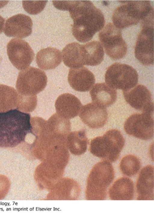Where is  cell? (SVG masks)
Instances as JSON below:
<instances>
[{"label": "cell", "mask_w": 154, "mask_h": 213, "mask_svg": "<svg viewBox=\"0 0 154 213\" xmlns=\"http://www.w3.org/2000/svg\"><path fill=\"white\" fill-rule=\"evenodd\" d=\"M61 9L69 11L73 21L72 35L80 42L90 40L104 26L103 13L90 1H63Z\"/></svg>", "instance_id": "cell-1"}, {"label": "cell", "mask_w": 154, "mask_h": 213, "mask_svg": "<svg viewBox=\"0 0 154 213\" xmlns=\"http://www.w3.org/2000/svg\"><path fill=\"white\" fill-rule=\"evenodd\" d=\"M30 115L17 109L0 112V147L13 148L31 133Z\"/></svg>", "instance_id": "cell-2"}, {"label": "cell", "mask_w": 154, "mask_h": 213, "mask_svg": "<svg viewBox=\"0 0 154 213\" xmlns=\"http://www.w3.org/2000/svg\"><path fill=\"white\" fill-rule=\"evenodd\" d=\"M123 3L114 11L112 16L114 25L123 29L137 25L153 23V8L149 1H121Z\"/></svg>", "instance_id": "cell-3"}, {"label": "cell", "mask_w": 154, "mask_h": 213, "mask_svg": "<svg viewBox=\"0 0 154 213\" xmlns=\"http://www.w3.org/2000/svg\"><path fill=\"white\" fill-rule=\"evenodd\" d=\"M125 144V139L117 129L107 131L103 136L91 140L90 151L95 156L109 162L116 161Z\"/></svg>", "instance_id": "cell-4"}, {"label": "cell", "mask_w": 154, "mask_h": 213, "mask_svg": "<svg viewBox=\"0 0 154 213\" xmlns=\"http://www.w3.org/2000/svg\"><path fill=\"white\" fill-rule=\"evenodd\" d=\"M114 177V170L110 162L104 160L96 163L88 179L87 196L88 199H105L108 189Z\"/></svg>", "instance_id": "cell-5"}, {"label": "cell", "mask_w": 154, "mask_h": 213, "mask_svg": "<svg viewBox=\"0 0 154 213\" xmlns=\"http://www.w3.org/2000/svg\"><path fill=\"white\" fill-rule=\"evenodd\" d=\"M138 75L135 69L125 64L115 63L107 69L105 75L106 84L114 89L128 90L137 84Z\"/></svg>", "instance_id": "cell-6"}, {"label": "cell", "mask_w": 154, "mask_h": 213, "mask_svg": "<svg viewBox=\"0 0 154 213\" xmlns=\"http://www.w3.org/2000/svg\"><path fill=\"white\" fill-rule=\"evenodd\" d=\"M47 82V77L44 71L30 66L19 73L16 87L20 94L36 95L44 89Z\"/></svg>", "instance_id": "cell-7"}, {"label": "cell", "mask_w": 154, "mask_h": 213, "mask_svg": "<svg viewBox=\"0 0 154 213\" xmlns=\"http://www.w3.org/2000/svg\"><path fill=\"white\" fill-rule=\"evenodd\" d=\"M99 37L106 54L114 60L122 58L126 55L127 45L122 36L120 29L109 23L100 32Z\"/></svg>", "instance_id": "cell-8"}, {"label": "cell", "mask_w": 154, "mask_h": 213, "mask_svg": "<svg viewBox=\"0 0 154 213\" xmlns=\"http://www.w3.org/2000/svg\"><path fill=\"white\" fill-rule=\"evenodd\" d=\"M124 129L129 135L143 140L151 139L154 135L153 111L132 114L125 121Z\"/></svg>", "instance_id": "cell-9"}, {"label": "cell", "mask_w": 154, "mask_h": 213, "mask_svg": "<svg viewBox=\"0 0 154 213\" xmlns=\"http://www.w3.org/2000/svg\"><path fill=\"white\" fill-rule=\"evenodd\" d=\"M7 53L9 59L17 69L21 71L28 68L33 61L34 51L25 40L17 38L11 39L8 43Z\"/></svg>", "instance_id": "cell-10"}, {"label": "cell", "mask_w": 154, "mask_h": 213, "mask_svg": "<svg viewBox=\"0 0 154 213\" xmlns=\"http://www.w3.org/2000/svg\"><path fill=\"white\" fill-rule=\"evenodd\" d=\"M154 30L153 26L142 27L135 46V57L142 64H153Z\"/></svg>", "instance_id": "cell-11"}, {"label": "cell", "mask_w": 154, "mask_h": 213, "mask_svg": "<svg viewBox=\"0 0 154 213\" xmlns=\"http://www.w3.org/2000/svg\"><path fill=\"white\" fill-rule=\"evenodd\" d=\"M126 102L132 108L142 112L154 111L151 94L145 86L138 84L126 91H123Z\"/></svg>", "instance_id": "cell-12"}, {"label": "cell", "mask_w": 154, "mask_h": 213, "mask_svg": "<svg viewBox=\"0 0 154 213\" xmlns=\"http://www.w3.org/2000/svg\"><path fill=\"white\" fill-rule=\"evenodd\" d=\"M79 114L81 120L89 127L93 129L103 126L108 118L106 107L94 102L82 106Z\"/></svg>", "instance_id": "cell-13"}, {"label": "cell", "mask_w": 154, "mask_h": 213, "mask_svg": "<svg viewBox=\"0 0 154 213\" xmlns=\"http://www.w3.org/2000/svg\"><path fill=\"white\" fill-rule=\"evenodd\" d=\"M32 22L31 18L25 14H20L14 15L6 20L4 32L9 37L23 38L32 33Z\"/></svg>", "instance_id": "cell-14"}, {"label": "cell", "mask_w": 154, "mask_h": 213, "mask_svg": "<svg viewBox=\"0 0 154 213\" xmlns=\"http://www.w3.org/2000/svg\"><path fill=\"white\" fill-rule=\"evenodd\" d=\"M68 80L71 87L76 91H89L95 83L93 74L87 68L82 66L69 70Z\"/></svg>", "instance_id": "cell-15"}, {"label": "cell", "mask_w": 154, "mask_h": 213, "mask_svg": "<svg viewBox=\"0 0 154 213\" xmlns=\"http://www.w3.org/2000/svg\"><path fill=\"white\" fill-rule=\"evenodd\" d=\"M55 106L57 114L59 116L69 120L78 116L82 105L75 96L65 93L57 97Z\"/></svg>", "instance_id": "cell-16"}, {"label": "cell", "mask_w": 154, "mask_h": 213, "mask_svg": "<svg viewBox=\"0 0 154 213\" xmlns=\"http://www.w3.org/2000/svg\"><path fill=\"white\" fill-rule=\"evenodd\" d=\"M137 200H152L154 199V168L151 165L141 170L136 184Z\"/></svg>", "instance_id": "cell-17"}, {"label": "cell", "mask_w": 154, "mask_h": 213, "mask_svg": "<svg viewBox=\"0 0 154 213\" xmlns=\"http://www.w3.org/2000/svg\"><path fill=\"white\" fill-rule=\"evenodd\" d=\"M62 55L64 64L69 68H77L85 65L83 45L76 42L70 43L63 49Z\"/></svg>", "instance_id": "cell-18"}, {"label": "cell", "mask_w": 154, "mask_h": 213, "mask_svg": "<svg viewBox=\"0 0 154 213\" xmlns=\"http://www.w3.org/2000/svg\"><path fill=\"white\" fill-rule=\"evenodd\" d=\"M90 94L93 102L105 107L113 104L117 98L116 90L104 83L96 84L92 88Z\"/></svg>", "instance_id": "cell-19"}, {"label": "cell", "mask_w": 154, "mask_h": 213, "mask_svg": "<svg viewBox=\"0 0 154 213\" xmlns=\"http://www.w3.org/2000/svg\"><path fill=\"white\" fill-rule=\"evenodd\" d=\"M131 180L126 177L116 180L110 188L109 196L111 200H130L134 196V189Z\"/></svg>", "instance_id": "cell-20"}, {"label": "cell", "mask_w": 154, "mask_h": 213, "mask_svg": "<svg viewBox=\"0 0 154 213\" xmlns=\"http://www.w3.org/2000/svg\"><path fill=\"white\" fill-rule=\"evenodd\" d=\"M62 59L61 51L52 47L41 50L36 57V62L38 67L45 70L55 68L60 64Z\"/></svg>", "instance_id": "cell-21"}, {"label": "cell", "mask_w": 154, "mask_h": 213, "mask_svg": "<svg viewBox=\"0 0 154 213\" xmlns=\"http://www.w3.org/2000/svg\"><path fill=\"white\" fill-rule=\"evenodd\" d=\"M88 140L86 130L82 129L70 132L67 136V146L73 154L80 155L86 151Z\"/></svg>", "instance_id": "cell-22"}, {"label": "cell", "mask_w": 154, "mask_h": 213, "mask_svg": "<svg viewBox=\"0 0 154 213\" xmlns=\"http://www.w3.org/2000/svg\"><path fill=\"white\" fill-rule=\"evenodd\" d=\"M84 49L85 65H98L103 60V48L98 41H92L83 45Z\"/></svg>", "instance_id": "cell-23"}, {"label": "cell", "mask_w": 154, "mask_h": 213, "mask_svg": "<svg viewBox=\"0 0 154 213\" xmlns=\"http://www.w3.org/2000/svg\"><path fill=\"white\" fill-rule=\"evenodd\" d=\"M18 95L13 87L0 84V112L14 109L17 105Z\"/></svg>", "instance_id": "cell-24"}, {"label": "cell", "mask_w": 154, "mask_h": 213, "mask_svg": "<svg viewBox=\"0 0 154 213\" xmlns=\"http://www.w3.org/2000/svg\"><path fill=\"white\" fill-rule=\"evenodd\" d=\"M48 128L53 134L67 136L71 130V123L69 119L59 116L57 113L52 115L47 121Z\"/></svg>", "instance_id": "cell-25"}, {"label": "cell", "mask_w": 154, "mask_h": 213, "mask_svg": "<svg viewBox=\"0 0 154 213\" xmlns=\"http://www.w3.org/2000/svg\"><path fill=\"white\" fill-rule=\"evenodd\" d=\"M140 166L139 159L131 154L126 155L122 158L119 165L122 173L129 177L135 175L140 169Z\"/></svg>", "instance_id": "cell-26"}, {"label": "cell", "mask_w": 154, "mask_h": 213, "mask_svg": "<svg viewBox=\"0 0 154 213\" xmlns=\"http://www.w3.org/2000/svg\"><path fill=\"white\" fill-rule=\"evenodd\" d=\"M18 94L17 109L25 112L33 111L37 105V96L23 95L19 93Z\"/></svg>", "instance_id": "cell-27"}, {"label": "cell", "mask_w": 154, "mask_h": 213, "mask_svg": "<svg viewBox=\"0 0 154 213\" xmlns=\"http://www.w3.org/2000/svg\"><path fill=\"white\" fill-rule=\"evenodd\" d=\"M47 2V1H23L22 5L28 13L35 15L43 10Z\"/></svg>", "instance_id": "cell-28"}, {"label": "cell", "mask_w": 154, "mask_h": 213, "mask_svg": "<svg viewBox=\"0 0 154 213\" xmlns=\"http://www.w3.org/2000/svg\"><path fill=\"white\" fill-rule=\"evenodd\" d=\"M5 21V19L0 15V34L4 29Z\"/></svg>", "instance_id": "cell-29"}, {"label": "cell", "mask_w": 154, "mask_h": 213, "mask_svg": "<svg viewBox=\"0 0 154 213\" xmlns=\"http://www.w3.org/2000/svg\"><path fill=\"white\" fill-rule=\"evenodd\" d=\"M8 2V1H0V8L4 7Z\"/></svg>", "instance_id": "cell-30"}]
</instances>
